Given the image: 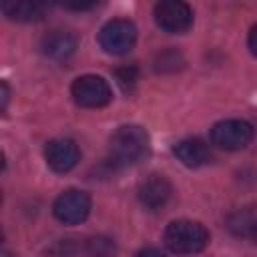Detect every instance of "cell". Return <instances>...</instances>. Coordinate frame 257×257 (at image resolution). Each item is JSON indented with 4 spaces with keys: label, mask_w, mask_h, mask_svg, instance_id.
<instances>
[{
    "label": "cell",
    "mask_w": 257,
    "mask_h": 257,
    "mask_svg": "<svg viewBox=\"0 0 257 257\" xmlns=\"http://www.w3.org/2000/svg\"><path fill=\"white\" fill-rule=\"evenodd\" d=\"M135 257H165V253H161V251L155 249V247H145V249L137 251Z\"/></svg>",
    "instance_id": "cell-18"
},
{
    "label": "cell",
    "mask_w": 257,
    "mask_h": 257,
    "mask_svg": "<svg viewBox=\"0 0 257 257\" xmlns=\"http://www.w3.org/2000/svg\"><path fill=\"white\" fill-rule=\"evenodd\" d=\"M165 245L173 253H181V255L199 253L209 245V231L199 221L179 219V221H173L167 225Z\"/></svg>",
    "instance_id": "cell-2"
},
{
    "label": "cell",
    "mask_w": 257,
    "mask_h": 257,
    "mask_svg": "<svg viewBox=\"0 0 257 257\" xmlns=\"http://www.w3.org/2000/svg\"><path fill=\"white\" fill-rule=\"evenodd\" d=\"M171 183L163 175H149L139 185V201L147 209H161L171 199Z\"/></svg>",
    "instance_id": "cell-9"
},
{
    "label": "cell",
    "mask_w": 257,
    "mask_h": 257,
    "mask_svg": "<svg viewBox=\"0 0 257 257\" xmlns=\"http://www.w3.org/2000/svg\"><path fill=\"white\" fill-rule=\"evenodd\" d=\"M0 241H2V231H0Z\"/></svg>",
    "instance_id": "cell-22"
},
{
    "label": "cell",
    "mask_w": 257,
    "mask_h": 257,
    "mask_svg": "<svg viewBox=\"0 0 257 257\" xmlns=\"http://www.w3.org/2000/svg\"><path fill=\"white\" fill-rule=\"evenodd\" d=\"M173 153L189 169H199V167L211 163V159H213L209 145L203 143L201 139H185V141L175 145Z\"/></svg>",
    "instance_id": "cell-10"
},
{
    "label": "cell",
    "mask_w": 257,
    "mask_h": 257,
    "mask_svg": "<svg viewBox=\"0 0 257 257\" xmlns=\"http://www.w3.org/2000/svg\"><path fill=\"white\" fill-rule=\"evenodd\" d=\"M155 22L159 28L171 34L187 32L193 24V10L181 0H163L155 6Z\"/></svg>",
    "instance_id": "cell-6"
},
{
    "label": "cell",
    "mask_w": 257,
    "mask_h": 257,
    "mask_svg": "<svg viewBox=\"0 0 257 257\" xmlns=\"http://www.w3.org/2000/svg\"><path fill=\"white\" fill-rule=\"evenodd\" d=\"M0 203H2V193H0Z\"/></svg>",
    "instance_id": "cell-21"
},
{
    "label": "cell",
    "mask_w": 257,
    "mask_h": 257,
    "mask_svg": "<svg viewBox=\"0 0 257 257\" xmlns=\"http://www.w3.org/2000/svg\"><path fill=\"white\" fill-rule=\"evenodd\" d=\"M40 48H42V52L46 56L56 58V60H64V58H68V56L74 54V50H76V38L70 32L52 30V32H48L42 38Z\"/></svg>",
    "instance_id": "cell-11"
},
{
    "label": "cell",
    "mask_w": 257,
    "mask_h": 257,
    "mask_svg": "<svg viewBox=\"0 0 257 257\" xmlns=\"http://www.w3.org/2000/svg\"><path fill=\"white\" fill-rule=\"evenodd\" d=\"M227 229L237 237H253L255 233V215L251 209H241L229 215Z\"/></svg>",
    "instance_id": "cell-13"
},
{
    "label": "cell",
    "mask_w": 257,
    "mask_h": 257,
    "mask_svg": "<svg viewBox=\"0 0 257 257\" xmlns=\"http://www.w3.org/2000/svg\"><path fill=\"white\" fill-rule=\"evenodd\" d=\"M2 169H4V153L0 151V171H2Z\"/></svg>",
    "instance_id": "cell-20"
},
{
    "label": "cell",
    "mask_w": 257,
    "mask_h": 257,
    "mask_svg": "<svg viewBox=\"0 0 257 257\" xmlns=\"http://www.w3.org/2000/svg\"><path fill=\"white\" fill-rule=\"evenodd\" d=\"M108 151L116 165H135L149 153V135L139 124L118 126L110 137Z\"/></svg>",
    "instance_id": "cell-1"
},
{
    "label": "cell",
    "mask_w": 257,
    "mask_h": 257,
    "mask_svg": "<svg viewBox=\"0 0 257 257\" xmlns=\"http://www.w3.org/2000/svg\"><path fill=\"white\" fill-rule=\"evenodd\" d=\"M255 34H257V26H253L251 32H249V50H251V54L257 52V48H255Z\"/></svg>",
    "instance_id": "cell-19"
},
{
    "label": "cell",
    "mask_w": 257,
    "mask_h": 257,
    "mask_svg": "<svg viewBox=\"0 0 257 257\" xmlns=\"http://www.w3.org/2000/svg\"><path fill=\"white\" fill-rule=\"evenodd\" d=\"M52 213L60 223L78 225L90 213V197L84 191H78V189L62 191L56 197L54 205H52Z\"/></svg>",
    "instance_id": "cell-7"
},
{
    "label": "cell",
    "mask_w": 257,
    "mask_h": 257,
    "mask_svg": "<svg viewBox=\"0 0 257 257\" xmlns=\"http://www.w3.org/2000/svg\"><path fill=\"white\" fill-rule=\"evenodd\" d=\"M70 94L74 98V102L78 106H84V108H100V106H106L112 98V92H110V86L108 82L98 76V74H84V76H78L72 86H70Z\"/></svg>",
    "instance_id": "cell-4"
},
{
    "label": "cell",
    "mask_w": 257,
    "mask_h": 257,
    "mask_svg": "<svg viewBox=\"0 0 257 257\" xmlns=\"http://www.w3.org/2000/svg\"><path fill=\"white\" fill-rule=\"evenodd\" d=\"M0 10L14 22H36L44 16V4L28 0H6L0 4Z\"/></svg>",
    "instance_id": "cell-12"
},
{
    "label": "cell",
    "mask_w": 257,
    "mask_h": 257,
    "mask_svg": "<svg viewBox=\"0 0 257 257\" xmlns=\"http://www.w3.org/2000/svg\"><path fill=\"white\" fill-rule=\"evenodd\" d=\"M253 139V124L243 118H227L219 120L211 128V141L215 147L225 151L245 149Z\"/></svg>",
    "instance_id": "cell-5"
},
{
    "label": "cell",
    "mask_w": 257,
    "mask_h": 257,
    "mask_svg": "<svg viewBox=\"0 0 257 257\" xmlns=\"http://www.w3.org/2000/svg\"><path fill=\"white\" fill-rule=\"evenodd\" d=\"M135 42H137V26L124 18L108 20L98 32L100 48L114 56L126 54L135 46Z\"/></svg>",
    "instance_id": "cell-3"
},
{
    "label": "cell",
    "mask_w": 257,
    "mask_h": 257,
    "mask_svg": "<svg viewBox=\"0 0 257 257\" xmlns=\"http://www.w3.org/2000/svg\"><path fill=\"white\" fill-rule=\"evenodd\" d=\"M114 76H116V82L120 84V88L131 90L137 84V80H139V68L135 64H126V66L116 68Z\"/></svg>",
    "instance_id": "cell-16"
},
{
    "label": "cell",
    "mask_w": 257,
    "mask_h": 257,
    "mask_svg": "<svg viewBox=\"0 0 257 257\" xmlns=\"http://www.w3.org/2000/svg\"><path fill=\"white\" fill-rule=\"evenodd\" d=\"M183 66V56L179 50L175 48H169V50H163L157 54L155 58V68L159 72H175Z\"/></svg>",
    "instance_id": "cell-15"
},
{
    "label": "cell",
    "mask_w": 257,
    "mask_h": 257,
    "mask_svg": "<svg viewBox=\"0 0 257 257\" xmlns=\"http://www.w3.org/2000/svg\"><path fill=\"white\" fill-rule=\"evenodd\" d=\"M44 159H46V165L54 173H68L78 165L80 151L76 143L70 139H54L46 145Z\"/></svg>",
    "instance_id": "cell-8"
},
{
    "label": "cell",
    "mask_w": 257,
    "mask_h": 257,
    "mask_svg": "<svg viewBox=\"0 0 257 257\" xmlns=\"http://www.w3.org/2000/svg\"><path fill=\"white\" fill-rule=\"evenodd\" d=\"M10 104V86L0 78V112H6Z\"/></svg>",
    "instance_id": "cell-17"
},
{
    "label": "cell",
    "mask_w": 257,
    "mask_h": 257,
    "mask_svg": "<svg viewBox=\"0 0 257 257\" xmlns=\"http://www.w3.org/2000/svg\"><path fill=\"white\" fill-rule=\"evenodd\" d=\"M84 251L88 257H114L116 253V245L110 237L104 235H94L88 237L84 243Z\"/></svg>",
    "instance_id": "cell-14"
}]
</instances>
